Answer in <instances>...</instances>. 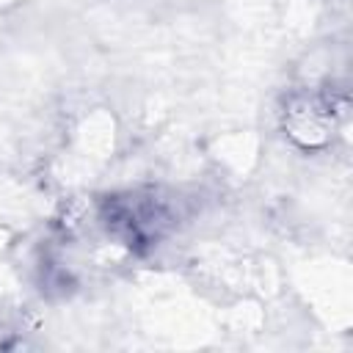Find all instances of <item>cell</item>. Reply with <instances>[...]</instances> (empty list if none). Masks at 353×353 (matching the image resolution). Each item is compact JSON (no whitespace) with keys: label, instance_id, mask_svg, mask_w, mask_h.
<instances>
[{"label":"cell","instance_id":"1","mask_svg":"<svg viewBox=\"0 0 353 353\" xmlns=\"http://www.w3.org/2000/svg\"><path fill=\"white\" fill-rule=\"evenodd\" d=\"M102 221L108 232L119 234L130 248L138 245H154L165 234V229L174 223V212L165 204V199H157L154 193H130V196H113L105 201Z\"/></svg>","mask_w":353,"mask_h":353}]
</instances>
